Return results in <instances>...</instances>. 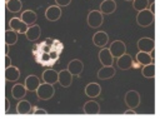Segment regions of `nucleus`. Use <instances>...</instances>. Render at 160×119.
<instances>
[{
  "label": "nucleus",
  "instance_id": "f257e3e1",
  "mask_svg": "<svg viewBox=\"0 0 160 119\" xmlns=\"http://www.w3.org/2000/svg\"><path fill=\"white\" fill-rule=\"evenodd\" d=\"M62 49H64V44L60 40L46 38L44 41L34 45L32 56L35 63L42 66H51L60 58Z\"/></svg>",
  "mask_w": 160,
  "mask_h": 119
},
{
  "label": "nucleus",
  "instance_id": "f03ea898",
  "mask_svg": "<svg viewBox=\"0 0 160 119\" xmlns=\"http://www.w3.org/2000/svg\"><path fill=\"white\" fill-rule=\"evenodd\" d=\"M154 21H155V14H152L149 9L141 10L136 15V23H138V25H140L142 28L150 26L151 24H154Z\"/></svg>",
  "mask_w": 160,
  "mask_h": 119
},
{
  "label": "nucleus",
  "instance_id": "7ed1b4c3",
  "mask_svg": "<svg viewBox=\"0 0 160 119\" xmlns=\"http://www.w3.org/2000/svg\"><path fill=\"white\" fill-rule=\"evenodd\" d=\"M36 96L40 99V100H49L54 96L55 94V89L52 86V84H49V83H42L39 85V88L36 89Z\"/></svg>",
  "mask_w": 160,
  "mask_h": 119
},
{
  "label": "nucleus",
  "instance_id": "20e7f679",
  "mask_svg": "<svg viewBox=\"0 0 160 119\" xmlns=\"http://www.w3.org/2000/svg\"><path fill=\"white\" fill-rule=\"evenodd\" d=\"M86 23H88V25L90 28L96 29V28H99L104 23V15L100 13V10H91L88 14Z\"/></svg>",
  "mask_w": 160,
  "mask_h": 119
},
{
  "label": "nucleus",
  "instance_id": "39448f33",
  "mask_svg": "<svg viewBox=\"0 0 160 119\" xmlns=\"http://www.w3.org/2000/svg\"><path fill=\"white\" fill-rule=\"evenodd\" d=\"M140 101H141V98H140L139 91H136V90L126 91V94H125V104L128 105V108L135 109V108H138L140 105Z\"/></svg>",
  "mask_w": 160,
  "mask_h": 119
},
{
  "label": "nucleus",
  "instance_id": "423d86ee",
  "mask_svg": "<svg viewBox=\"0 0 160 119\" xmlns=\"http://www.w3.org/2000/svg\"><path fill=\"white\" fill-rule=\"evenodd\" d=\"M116 59H118V60H116V65H118V68H119L120 70H129V69L135 68L136 65H139L138 63L134 64L132 58H131L129 54H126V53H125L124 55L116 58Z\"/></svg>",
  "mask_w": 160,
  "mask_h": 119
},
{
  "label": "nucleus",
  "instance_id": "0eeeda50",
  "mask_svg": "<svg viewBox=\"0 0 160 119\" xmlns=\"http://www.w3.org/2000/svg\"><path fill=\"white\" fill-rule=\"evenodd\" d=\"M109 50H110V53H111V55L114 58H119V56H121V55H124L126 53V45L121 40H114L110 44Z\"/></svg>",
  "mask_w": 160,
  "mask_h": 119
},
{
  "label": "nucleus",
  "instance_id": "6e6552de",
  "mask_svg": "<svg viewBox=\"0 0 160 119\" xmlns=\"http://www.w3.org/2000/svg\"><path fill=\"white\" fill-rule=\"evenodd\" d=\"M9 25H10V29L16 31L18 34H25L29 28V25L26 23H24L21 20V18H11L9 21Z\"/></svg>",
  "mask_w": 160,
  "mask_h": 119
},
{
  "label": "nucleus",
  "instance_id": "1a4fd4ad",
  "mask_svg": "<svg viewBox=\"0 0 160 119\" xmlns=\"http://www.w3.org/2000/svg\"><path fill=\"white\" fill-rule=\"evenodd\" d=\"M61 14H62V10L59 5H51L46 9L45 11V18L49 20V21H58L60 18H61Z\"/></svg>",
  "mask_w": 160,
  "mask_h": 119
},
{
  "label": "nucleus",
  "instance_id": "9d476101",
  "mask_svg": "<svg viewBox=\"0 0 160 119\" xmlns=\"http://www.w3.org/2000/svg\"><path fill=\"white\" fill-rule=\"evenodd\" d=\"M136 45H138V49L140 51L149 53L152 49H155V40L151 39V38H140L138 40V44Z\"/></svg>",
  "mask_w": 160,
  "mask_h": 119
},
{
  "label": "nucleus",
  "instance_id": "9b49d317",
  "mask_svg": "<svg viewBox=\"0 0 160 119\" xmlns=\"http://www.w3.org/2000/svg\"><path fill=\"white\" fill-rule=\"evenodd\" d=\"M68 70L72 74V75H76V76H80L82 70H84V64L80 59H72L69 61L68 64Z\"/></svg>",
  "mask_w": 160,
  "mask_h": 119
},
{
  "label": "nucleus",
  "instance_id": "f8f14e48",
  "mask_svg": "<svg viewBox=\"0 0 160 119\" xmlns=\"http://www.w3.org/2000/svg\"><path fill=\"white\" fill-rule=\"evenodd\" d=\"M109 41V35L106 31H96L92 35V43L95 46L99 48H104Z\"/></svg>",
  "mask_w": 160,
  "mask_h": 119
},
{
  "label": "nucleus",
  "instance_id": "ddd939ff",
  "mask_svg": "<svg viewBox=\"0 0 160 119\" xmlns=\"http://www.w3.org/2000/svg\"><path fill=\"white\" fill-rule=\"evenodd\" d=\"M58 83H59L62 88H69V86L71 85V83H72V74H71L68 69L60 70Z\"/></svg>",
  "mask_w": 160,
  "mask_h": 119
},
{
  "label": "nucleus",
  "instance_id": "4468645a",
  "mask_svg": "<svg viewBox=\"0 0 160 119\" xmlns=\"http://www.w3.org/2000/svg\"><path fill=\"white\" fill-rule=\"evenodd\" d=\"M99 60H100V63H101L104 66L112 65V63H114V56L111 55L109 48H102V49L99 51Z\"/></svg>",
  "mask_w": 160,
  "mask_h": 119
},
{
  "label": "nucleus",
  "instance_id": "2eb2a0df",
  "mask_svg": "<svg viewBox=\"0 0 160 119\" xmlns=\"http://www.w3.org/2000/svg\"><path fill=\"white\" fill-rule=\"evenodd\" d=\"M115 73H116V70H115V68H114L112 65H109V66H104V65H102V68L99 69L96 76H98V79H100V80H108V79L112 78V76L115 75Z\"/></svg>",
  "mask_w": 160,
  "mask_h": 119
},
{
  "label": "nucleus",
  "instance_id": "dca6fc26",
  "mask_svg": "<svg viewBox=\"0 0 160 119\" xmlns=\"http://www.w3.org/2000/svg\"><path fill=\"white\" fill-rule=\"evenodd\" d=\"M24 85L26 86L28 91H36V89L40 85V79H39V76L32 75V74L31 75H28L26 79H25V81H24Z\"/></svg>",
  "mask_w": 160,
  "mask_h": 119
},
{
  "label": "nucleus",
  "instance_id": "f3484780",
  "mask_svg": "<svg viewBox=\"0 0 160 119\" xmlns=\"http://www.w3.org/2000/svg\"><path fill=\"white\" fill-rule=\"evenodd\" d=\"M41 78H42V81H44V83H49V84H52V85H54L55 83H58L59 73H58L56 70H54V69H46V70L42 73Z\"/></svg>",
  "mask_w": 160,
  "mask_h": 119
},
{
  "label": "nucleus",
  "instance_id": "a211bd4d",
  "mask_svg": "<svg viewBox=\"0 0 160 119\" xmlns=\"http://www.w3.org/2000/svg\"><path fill=\"white\" fill-rule=\"evenodd\" d=\"M116 10V3L115 0H104L100 4V13L104 15H110Z\"/></svg>",
  "mask_w": 160,
  "mask_h": 119
},
{
  "label": "nucleus",
  "instance_id": "6ab92c4d",
  "mask_svg": "<svg viewBox=\"0 0 160 119\" xmlns=\"http://www.w3.org/2000/svg\"><path fill=\"white\" fill-rule=\"evenodd\" d=\"M40 34H41V29L39 25L34 24V25H30L25 33L26 35V39L30 40V41H36L39 38H40Z\"/></svg>",
  "mask_w": 160,
  "mask_h": 119
},
{
  "label": "nucleus",
  "instance_id": "aec40b11",
  "mask_svg": "<svg viewBox=\"0 0 160 119\" xmlns=\"http://www.w3.org/2000/svg\"><path fill=\"white\" fill-rule=\"evenodd\" d=\"M20 70L16 66H8L5 68V80L6 81H18L20 78Z\"/></svg>",
  "mask_w": 160,
  "mask_h": 119
},
{
  "label": "nucleus",
  "instance_id": "412c9836",
  "mask_svg": "<svg viewBox=\"0 0 160 119\" xmlns=\"http://www.w3.org/2000/svg\"><path fill=\"white\" fill-rule=\"evenodd\" d=\"M85 94L89 96V98H96L100 95L101 93V86L100 84L98 83H89L86 86H85Z\"/></svg>",
  "mask_w": 160,
  "mask_h": 119
},
{
  "label": "nucleus",
  "instance_id": "4be33fe9",
  "mask_svg": "<svg viewBox=\"0 0 160 119\" xmlns=\"http://www.w3.org/2000/svg\"><path fill=\"white\" fill-rule=\"evenodd\" d=\"M82 111L85 114H98V113H100V104L95 100H89L84 104Z\"/></svg>",
  "mask_w": 160,
  "mask_h": 119
},
{
  "label": "nucleus",
  "instance_id": "5701e85b",
  "mask_svg": "<svg viewBox=\"0 0 160 119\" xmlns=\"http://www.w3.org/2000/svg\"><path fill=\"white\" fill-rule=\"evenodd\" d=\"M26 91H28V89H26V86L22 85V84H15V85L11 88V95H12V98L16 99V100L22 99V98L26 95Z\"/></svg>",
  "mask_w": 160,
  "mask_h": 119
},
{
  "label": "nucleus",
  "instance_id": "b1692460",
  "mask_svg": "<svg viewBox=\"0 0 160 119\" xmlns=\"http://www.w3.org/2000/svg\"><path fill=\"white\" fill-rule=\"evenodd\" d=\"M16 113L19 114H28V113H32V105L30 104L29 100H24L20 99L16 104Z\"/></svg>",
  "mask_w": 160,
  "mask_h": 119
},
{
  "label": "nucleus",
  "instance_id": "393cba45",
  "mask_svg": "<svg viewBox=\"0 0 160 119\" xmlns=\"http://www.w3.org/2000/svg\"><path fill=\"white\" fill-rule=\"evenodd\" d=\"M21 20L24 21V23H26L29 26L30 25H34L35 24V21H36V19H38V15H36V13L35 11H32V10H25V11H22L21 13Z\"/></svg>",
  "mask_w": 160,
  "mask_h": 119
},
{
  "label": "nucleus",
  "instance_id": "a878e982",
  "mask_svg": "<svg viewBox=\"0 0 160 119\" xmlns=\"http://www.w3.org/2000/svg\"><path fill=\"white\" fill-rule=\"evenodd\" d=\"M5 6L10 13H19L22 9V3L20 0H6Z\"/></svg>",
  "mask_w": 160,
  "mask_h": 119
},
{
  "label": "nucleus",
  "instance_id": "bb28decb",
  "mask_svg": "<svg viewBox=\"0 0 160 119\" xmlns=\"http://www.w3.org/2000/svg\"><path fill=\"white\" fill-rule=\"evenodd\" d=\"M141 74L144 78H154L155 76V64L149 63V64L144 65L141 69Z\"/></svg>",
  "mask_w": 160,
  "mask_h": 119
},
{
  "label": "nucleus",
  "instance_id": "cd10ccee",
  "mask_svg": "<svg viewBox=\"0 0 160 119\" xmlns=\"http://www.w3.org/2000/svg\"><path fill=\"white\" fill-rule=\"evenodd\" d=\"M18 41V33L14 31L12 29H9L5 31V44L8 45H14Z\"/></svg>",
  "mask_w": 160,
  "mask_h": 119
},
{
  "label": "nucleus",
  "instance_id": "c85d7f7f",
  "mask_svg": "<svg viewBox=\"0 0 160 119\" xmlns=\"http://www.w3.org/2000/svg\"><path fill=\"white\" fill-rule=\"evenodd\" d=\"M136 63L139 65H146L149 63H152L151 61V58L149 55V53H145V51H140L136 54Z\"/></svg>",
  "mask_w": 160,
  "mask_h": 119
},
{
  "label": "nucleus",
  "instance_id": "c756f323",
  "mask_svg": "<svg viewBox=\"0 0 160 119\" xmlns=\"http://www.w3.org/2000/svg\"><path fill=\"white\" fill-rule=\"evenodd\" d=\"M149 4H150L149 0H132V8L136 11H141V10L148 9Z\"/></svg>",
  "mask_w": 160,
  "mask_h": 119
},
{
  "label": "nucleus",
  "instance_id": "7c9ffc66",
  "mask_svg": "<svg viewBox=\"0 0 160 119\" xmlns=\"http://www.w3.org/2000/svg\"><path fill=\"white\" fill-rule=\"evenodd\" d=\"M55 3H56V5H59V6L61 8V6H68V5H70L71 0H55Z\"/></svg>",
  "mask_w": 160,
  "mask_h": 119
},
{
  "label": "nucleus",
  "instance_id": "2f4dec72",
  "mask_svg": "<svg viewBox=\"0 0 160 119\" xmlns=\"http://www.w3.org/2000/svg\"><path fill=\"white\" fill-rule=\"evenodd\" d=\"M32 113H34V114H46L48 111H46L45 109L39 108V106H32Z\"/></svg>",
  "mask_w": 160,
  "mask_h": 119
},
{
  "label": "nucleus",
  "instance_id": "473e14b6",
  "mask_svg": "<svg viewBox=\"0 0 160 119\" xmlns=\"http://www.w3.org/2000/svg\"><path fill=\"white\" fill-rule=\"evenodd\" d=\"M10 65H11V59H10L9 54H5V68H8Z\"/></svg>",
  "mask_w": 160,
  "mask_h": 119
},
{
  "label": "nucleus",
  "instance_id": "72a5a7b5",
  "mask_svg": "<svg viewBox=\"0 0 160 119\" xmlns=\"http://www.w3.org/2000/svg\"><path fill=\"white\" fill-rule=\"evenodd\" d=\"M9 108H10V101L8 98H5V113L9 111Z\"/></svg>",
  "mask_w": 160,
  "mask_h": 119
},
{
  "label": "nucleus",
  "instance_id": "f704fd0d",
  "mask_svg": "<svg viewBox=\"0 0 160 119\" xmlns=\"http://www.w3.org/2000/svg\"><path fill=\"white\" fill-rule=\"evenodd\" d=\"M149 55H150V58H151V61L154 63V61H155V49H152L151 51H149Z\"/></svg>",
  "mask_w": 160,
  "mask_h": 119
},
{
  "label": "nucleus",
  "instance_id": "c9c22d12",
  "mask_svg": "<svg viewBox=\"0 0 160 119\" xmlns=\"http://www.w3.org/2000/svg\"><path fill=\"white\" fill-rule=\"evenodd\" d=\"M149 10H150L152 14H155V3H151V4H150V9H149Z\"/></svg>",
  "mask_w": 160,
  "mask_h": 119
},
{
  "label": "nucleus",
  "instance_id": "e433bc0d",
  "mask_svg": "<svg viewBox=\"0 0 160 119\" xmlns=\"http://www.w3.org/2000/svg\"><path fill=\"white\" fill-rule=\"evenodd\" d=\"M125 114H134V109H130V108H129V109L125 111Z\"/></svg>",
  "mask_w": 160,
  "mask_h": 119
},
{
  "label": "nucleus",
  "instance_id": "4c0bfd02",
  "mask_svg": "<svg viewBox=\"0 0 160 119\" xmlns=\"http://www.w3.org/2000/svg\"><path fill=\"white\" fill-rule=\"evenodd\" d=\"M125 1H132V0H125Z\"/></svg>",
  "mask_w": 160,
  "mask_h": 119
}]
</instances>
